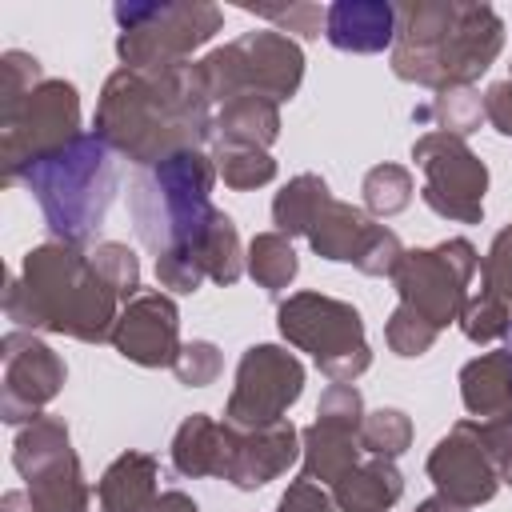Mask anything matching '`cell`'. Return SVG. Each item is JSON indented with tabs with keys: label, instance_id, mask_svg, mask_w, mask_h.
<instances>
[{
	"label": "cell",
	"instance_id": "cell-1",
	"mask_svg": "<svg viewBox=\"0 0 512 512\" xmlns=\"http://www.w3.org/2000/svg\"><path fill=\"white\" fill-rule=\"evenodd\" d=\"M212 96L196 60L156 72L116 68L96 100L92 136L136 168H152L176 152L212 144Z\"/></svg>",
	"mask_w": 512,
	"mask_h": 512
},
{
	"label": "cell",
	"instance_id": "cell-2",
	"mask_svg": "<svg viewBox=\"0 0 512 512\" xmlns=\"http://www.w3.org/2000/svg\"><path fill=\"white\" fill-rule=\"evenodd\" d=\"M220 172L204 148L176 152L152 168H136L128 184V212L140 244L156 260V280L168 292L192 296L204 284L196 252L216 220L212 188Z\"/></svg>",
	"mask_w": 512,
	"mask_h": 512
},
{
	"label": "cell",
	"instance_id": "cell-3",
	"mask_svg": "<svg viewBox=\"0 0 512 512\" xmlns=\"http://www.w3.org/2000/svg\"><path fill=\"white\" fill-rule=\"evenodd\" d=\"M124 300L76 244H36L4 288V316L24 332L72 336L80 344L112 340Z\"/></svg>",
	"mask_w": 512,
	"mask_h": 512
},
{
	"label": "cell",
	"instance_id": "cell-4",
	"mask_svg": "<svg viewBox=\"0 0 512 512\" xmlns=\"http://www.w3.org/2000/svg\"><path fill=\"white\" fill-rule=\"evenodd\" d=\"M504 52V20L492 4L408 0L396 4L392 72L408 84L448 92L472 88Z\"/></svg>",
	"mask_w": 512,
	"mask_h": 512
},
{
	"label": "cell",
	"instance_id": "cell-5",
	"mask_svg": "<svg viewBox=\"0 0 512 512\" xmlns=\"http://www.w3.org/2000/svg\"><path fill=\"white\" fill-rule=\"evenodd\" d=\"M16 184L36 196L52 240L88 248L120 192V172L112 148L100 136L80 132L60 152H48L28 164Z\"/></svg>",
	"mask_w": 512,
	"mask_h": 512
},
{
	"label": "cell",
	"instance_id": "cell-6",
	"mask_svg": "<svg viewBox=\"0 0 512 512\" xmlns=\"http://www.w3.org/2000/svg\"><path fill=\"white\" fill-rule=\"evenodd\" d=\"M112 16L120 28V68L136 72L188 64L192 52H200L224 28V12L208 0H120Z\"/></svg>",
	"mask_w": 512,
	"mask_h": 512
},
{
	"label": "cell",
	"instance_id": "cell-7",
	"mask_svg": "<svg viewBox=\"0 0 512 512\" xmlns=\"http://www.w3.org/2000/svg\"><path fill=\"white\" fill-rule=\"evenodd\" d=\"M204 88L212 104H228L236 96H268V100H292L304 80V52L292 36L276 28L244 32L220 48H212L204 60H196Z\"/></svg>",
	"mask_w": 512,
	"mask_h": 512
},
{
	"label": "cell",
	"instance_id": "cell-8",
	"mask_svg": "<svg viewBox=\"0 0 512 512\" xmlns=\"http://www.w3.org/2000/svg\"><path fill=\"white\" fill-rule=\"evenodd\" d=\"M276 328L292 348L308 352L332 384H356V376L372 368L364 316L348 300L324 292H292L276 304Z\"/></svg>",
	"mask_w": 512,
	"mask_h": 512
},
{
	"label": "cell",
	"instance_id": "cell-9",
	"mask_svg": "<svg viewBox=\"0 0 512 512\" xmlns=\"http://www.w3.org/2000/svg\"><path fill=\"white\" fill-rule=\"evenodd\" d=\"M80 136V92L72 80H40L28 96L0 104V184Z\"/></svg>",
	"mask_w": 512,
	"mask_h": 512
},
{
	"label": "cell",
	"instance_id": "cell-10",
	"mask_svg": "<svg viewBox=\"0 0 512 512\" xmlns=\"http://www.w3.org/2000/svg\"><path fill=\"white\" fill-rule=\"evenodd\" d=\"M12 468L28 484L32 512H88L92 492L84 484L80 456L72 452L68 424L60 416H36L12 440Z\"/></svg>",
	"mask_w": 512,
	"mask_h": 512
},
{
	"label": "cell",
	"instance_id": "cell-11",
	"mask_svg": "<svg viewBox=\"0 0 512 512\" xmlns=\"http://www.w3.org/2000/svg\"><path fill=\"white\" fill-rule=\"evenodd\" d=\"M480 272V252L472 240L452 236L432 248H408L400 268L392 272L400 304L416 308L428 324L448 328L460 324V312L468 304V284Z\"/></svg>",
	"mask_w": 512,
	"mask_h": 512
},
{
	"label": "cell",
	"instance_id": "cell-12",
	"mask_svg": "<svg viewBox=\"0 0 512 512\" xmlns=\"http://www.w3.org/2000/svg\"><path fill=\"white\" fill-rule=\"evenodd\" d=\"M412 160L424 172L420 200L456 224L484 220V192H488V164L468 148V140L452 132H424L412 140Z\"/></svg>",
	"mask_w": 512,
	"mask_h": 512
},
{
	"label": "cell",
	"instance_id": "cell-13",
	"mask_svg": "<svg viewBox=\"0 0 512 512\" xmlns=\"http://www.w3.org/2000/svg\"><path fill=\"white\" fill-rule=\"evenodd\" d=\"M304 392V364L280 344H252L236 364V384L224 400V424L232 428H268Z\"/></svg>",
	"mask_w": 512,
	"mask_h": 512
},
{
	"label": "cell",
	"instance_id": "cell-14",
	"mask_svg": "<svg viewBox=\"0 0 512 512\" xmlns=\"http://www.w3.org/2000/svg\"><path fill=\"white\" fill-rule=\"evenodd\" d=\"M364 396L356 384H328L316 404V420L300 428V464L304 476L332 488L364 460L360 424H364Z\"/></svg>",
	"mask_w": 512,
	"mask_h": 512
},
{
	"label": "cell",
	"instance_id": "cell-15",
	"mask_svg": "<svg viewBox=\"0 0 512 512\" xmlns=\"http://www.w3.org/2000/svg\"><path fill=\"white\" fill-rule=\"evenodd\" d=\"M0 364H4V380H0V416L4 424H32L36 416H44V408L60 396L68 368L64 360L52 352V344H44L36 332L12 328L0 340Z\"/></svg>",
	"mask_w": 512,
	"mask_h": 512
},
{
	"label": "cell",
	"instance_id": "cell-16",
	"mask_svg": "<svg viewBox=\"0 0 512 512\" xmlns=\"http://www.w3.org/2000/svg\"><path fill=\"white\" fill-rule=\"evenodd\" d=\"M428 480L436 484L440 496H448L460 508H480L500 492V472L480 444L476 420H456L448 436L436 440L428 452Z\"/></svg>",
	"mask_w": 512,
	"mask_h": 512
},
{
	"label": "cell",
	"instance_id": "cell-17",
	"mask_svg": "<svg viewBox=\"0 0 512 512\" xmlns=\"http://www.w3.org/2000/svg\"><path fill=\"white\" fill-rule=\"evenodd\" d=\"M112 348L140 368H172L180 356V308L168 292H140L120 308Z\"/></svg>",
	"mask_w": 512,
	"mask_h": 512
},
{
	"label": "cell",
	"instance_id": "cell-18",
	"mask_svg": "<svg viewBox=\"0 0 512 512\" xmlns=\"http://www.w3.org/2000/svg\"><path fill=\"white\" fill-rule=\"evenodd\" d=\"M300 460V428L292 420L268 424V428H232V452L224 480L240 492H256L268 480L284 476Z\"/></svg>",
	"mask_w": 512,
	"mask_h": 512
},
{
	"label": "cell",
	"instance_id": "cell-19",
	"mask_svg": "<svg viewBox=\"0 0 512 512\" xmlns=\"http://www.w3.org/2000/svg\"><path fill=\"white\" fill-rule=\"evenodd\" d=\"M324 40L336 52H384L396 44V4L388 0H336L324 16Z\"/></svg>",
	"mask_w": 512,
	"mask_h": 512
},
{
	"label": "cell",
	"instance_id": "cell-20",
	"mask_svg": "<svg viewBox=\"0 0 512 512\" xmlns=\"http://www.w3.org/2000/svg\"><path fill=\"white\" fill-rule=\"evenodd\" d=\"M228 452H232V424H220L212 420L208 412H192L180 420V428L172 432V468L180 476H216L224 480V468H228Z\"/></svg>",
	"mask_w": 512,
	"mask_h": 512
},
{
	"label": "cell",
	"instance_id": "cell-21",
	"mask_svg": "<svg viewBox=\"0 0 512 512\" xmlns=\"http://www.w3.org/2000/svg\"><path fill=\"white\" fill-rule=\"evenodd\" d=\"M376 220L364 212V208H356V204H348V200H328L324 208H320V216L312 220V228H308V244H312V252L320 256V260H332V264H356L360 260V252L368 248V240L376 236Z\"/></svg>",
	"mask_w": 512,
	"mask_h": 512
},
{
	"label": "cell",
	"instance_id": "cell-22",
	"mask_svg": "<svg viewBox=\"0 0 512 512\" xmlns=\"http://www.w3.org/2000/svg\"><path fill=\"white\" fill-rule=\"evenodd\" d=\"M156 480L160 464L152 452H120L96 480V504L100 512H148L156 504Z\"/></svg>",
	"mask_w": 512,
	"mask_h": 512
},
{
	"label": "cell",
	"instance_id": "cell-23",
	"mask_svg": "<svg viewBox=\"0 0 512 512\" xmlns=\"http://www.w3.org/2000/svg\"><path fill=\"white\" fill-rule=\"evenodd\" d=\"M280 136V104L268 96H236L216 108L212 148H264Z\"/></svg>",
	"mask_w": 512,
	"mask_h": 512
},
{
	"label": "cell",
	"instance_id": "cell-24",
	"mask_svg": "<svg viewBox=\"0 0 512 512\" xmlns=\"http://www.w3.org/2000/svg\"><path fill=\"white\" fill-rule=\"evenodd\" d=\"M460 400L472 420H496L512 412V352H480L460 368Z\"/></svg>",
	"mask_w": 512,
	"mask_h": 512
},
{
	"label": "cell",
	"instance_id": "cell-25",
	"mask_svg": "<svg viewBox=\"0 0 512 512\" xmlns=\"http://www.w3.org/2000/svg\"><path fill=\"white\" fill-rule=\"evenodd\" d=\"M328 492H332L336 512H388L404 496V476L396 460L368 456L348 476H340Z\"/></svg>",
	"mask_w": 512,
	"mask_h": 512
},
{
	"label": "cell",
	"instance_id": "cell-26",
	"mask_svg": "<svg viewBox=\"0 0 512 512\" xmlns=\"http://www.w3.org/2000/svg\"><path fill=\"white\" fill-rule=\"evenodd\" d=\"M332 200V192H328V180L324 176H316V172H300V176H292L280 192H276V200H272V224H276V232L280 236H308V228H312V220L320 216V208Z\"/></svg>",
	"mask_w": 512,
	"mask_h": 512
},
{
	"label": "cell",
	"instance_id": "cell-27",
	"mask_svg": "<svg viewBox=\"0 0 512 512\" xmlns=\"http://www.w3.org/2000/svg\"><path fill=\"white\" fill-rule=\"evenodd\" d=\"M244 272L264 292H284L296 280V272H300V260H296L292 240L280 236V232H256L252 244L244 248Z\"/></svg>",
	"mask_w": 512,
	"mask_h": 512
},
{
	"label": "cell",
	"instance_id": "cell-28",
	"mask_svg": "<svg viewBox=\"0 0 512 512\" xmlns=\"http://www.w3.org/2000/svg\"><path fill=\"white\" fill-rule=\"evenodd\" d=\"M412 196H416V184L404 164H376L360 180V200L372 220H388V216L404 212L412 204Z\"/></svg>",
	"mask_w": 512,
	"mask_h": 512
},
{
	"label": "cell",
	"instance_id": "cell-29",
	"mask_svg": "<svg viewBox=\"0 0 512 512\" xmlns=\"http://www.w3.org/2000/svg\"><path fill=\"white\" fill-rule=\"evenodd\" d=\"M412 120H420V124L436 120L440 132H452V136L468 140L480 128V120H484V96L476 88H448V92H436L432 104L416 108Z\"/></svg>",
	"mask_w": 512,
	"mask_h": 512
},
{
	"label": "cell",
	"instance_id": "cell-30",
	"mask_svg": "<svg viewBox=\"0 0 512 512\" xmlns=\"http://www.w3.org/2000/svg\"><path fill=\"white\" fill-rule=\"evenodd\" d=\"M212 160L220 180L236 192H252L276 180V160L264 148H212Z\"/></svg>",
	"mask_w": 512,
	"mask_h": 512
},
{
	"label": "cell",
	"instance_id": "cell-31",
	"mask_svg": "<svg viewBox=\"0 0 512 512\" xmlns=\"http://www.w3.org/2000/svg\"><path fill=\"white\" fill-rule=\"evenodd\" d=\"M360 444L368 456H384V460H396L412 448V420L408 412L400 408H376L364 416L360 424Z\"/></svg>",
	"mask_w": 512,
	"mask_h": 512
},
{
	"label": "cell",
	"instance_id": "cell-32",
	"mask_svg": "<svg viewBox=\"0 0 512 512\" xmlns=\"http://www.w3.org/2000/svg\"><path fill=\"white\" fill-rule=\"evenodd\" d=\"M508 328H512V308L496 292L480 288L476 296H468V304L460 312V332L472 344H492V340L508 336Z\"/></svg>",
	"mask_w": 512,
	"mask_h": 512
},
{
	"label": "cell",
	"instance_id": "cell-33",
	"mask_svg": "<svg viewBox=\"0 0 512 512\" xmlns=\"http://www.w3.org/2000/svg\"><path fill=\"white\" fill-rule=\"evenodd\" d=\"M436 336H440V328L428 324V320H424L416 308H408V304H396L392 316L384 320V340H388V348H392L400 360L424 356V352L436 344Z\"/></svg>",
	"mask_w": 512,
	"mask_h": 512
},
{
	"label": "cell",
	"instance_id": "cell-34",
	"mask_svg": "<svg viewBox=\"0 0 512 512\" xmlns=\"http://www.w3.org/2000/svg\"><path fill=\"white\" fill-rule=\"evenodd\" d=\"M88 252H92V264L100 268V276L116 288V296H120L124 304L140 296V260H136V252H132L128 244H120V240H100V244H92Z\"/></svg>",
	"mask_w": 512,
	"mask_h": 512
},
{
	"label": "cell",
	"instance_id": "cell-35",
	"mask_svg": "<svg viewBox=\"0 0 512 512\" xmlns=\"http://www.w3.org/2000/svg\"><path fill=\"white\" fill-rule=\"evenodd\" d=\"M240 8L252 12L256 20L276 24V32H284V36L292 32L300 40H316L324 32V16H328V8L308 4V0H296V4H240Z\"/></svg>",
	"mask_w": 512,
	"mask_h": 512
},
{
	"label": "cell",
	"instance_id": "cell-36",
	"mask_svg": "<svg viewBox=\"0 0 512 512\" xmlns=\"http://www.w3.org/2000/svg\"><path fill=\"white\" fill-rule=\"evenodd\" d=\"M220 368H224V356L212 340H188L172 364V376L184 388H208V384H216Z\"/></svg>",
	"mask_w": 512,
	"mask_h": 512
},
{
	"label": "cell",
	"instance_id": "cell-37",
	"mask_svg": "<svg viewBox=\"0 0 512 512\" xmlns=\"http://www.w3.org/2000/svg\"><path fill=\"white\" fill-rule=\"evenodd\" d=\"M480 288L496 292L512 308V224H504L492 236L488 252H484V260H480Z\"/></svg>",
	"mask_w": 512,
	"mask_h": 512
},
{
	"label": "cell",
	"instance_id": "cell-38",
	"mask_svg": "<svg viewBox=\"0 0 512 512\" xmlns=\"http://www.w3.org/2000/svg\"><path fill=\"white\" fill-rule=\"evenodd\" d=\"M40 80H48V76H44L40 60H36L32 52L8 48V52L0 56V104H12V100H20V96H28Z\"/></svg>",
	"mask_w": 512,
	"mask_h": 512
},
{
	"label": "cell",
	"instance_id": "cell-39",
	"mask_svg": "<svg viewBox=\"0 0 512 512\" xmlns=\"http://www.w3.org/2000/svg\"><path fill=\"white\" fill-rule=\"evenodd\" d=\"M476 432L500 472V484H512V412L496 420H476Z\"/></svg>",
	"mask_w": 512,
	"mask_h": 512
},
{
	"label": "cell",
	"instance_id": "cell-40",
	"mask_svg": "<svg viewBox=\"0 0 512 512\" xmlns=\"http://www.w3.org/2000/svg\"><path fill=\"white\" fill-rule=\"evenodd\" d=\"M276 512H336V504H332V492H328L324 484L300 476V480H292V484L284 488Z\"/></svg>",
	"mask_w": 512,
	"mask_h": 512
},
{
	"label": "cell",
	"instance_id": "cell-41",
	"mask_svg": "<svg viewBox=\"0 0 512 512\" xmlns=\"http://www.w3.org/2000/svg\"><path fill=\"white\" fill-rule=\"evenodd\" d=\"M484 120L500 136H512V76L488 84V92H484Z\"/></svg>",
	"mask_w": 512,
	"mask_h": 512
},
{
	"label": "cell",
	"instance_id": "cell-42",
	"mask_svg": "<svg viewBox=\"0 0 512 512\" xmlns=\"http://www.w3.org/2000/svg\"><path fill=\"white\" fill-rule=\"evenodd\" d=\"M148 512H200V504H196L188 492L168 488V492H160V496H156V504H152Z\"/></svg>",
	"mask_w": 512,
	"mask_h": 512
},
{
	"label": "cell",
	"instance_id": "cell-43",
	"mask_svg": "<svg viewBox=\"0 0 512 512\" xmlns=\"http://www.w3.org/2000/svg\"><path fill=\"white\" fill-rule=\"evenodd\" d=\"M412 512H472V508H460V504H452L448 496H440V492H436V496L420 500V504H416Z\"/></svg>",
	"mask_w": 512,
	"mask_h": 512
},
{
	"label": "cell",
	"instance_id": "cell-44",
	"mask_svg": "<svg viewBox=\"0 0 512 512\" xmlns=\"http://www.w3.org/2000/svg\"><path fill=\"white\" fill-rule=\"evenodd\" d=\"M0 512H32V500H28V492H4V500H0Z\"/></svg>",
	"mask_w": 512,
	"mask_h": 512
},
{
	"label": "cell",
	"instance_id": "cell-45",
	"mask_svg": "<svg viewBox=\"0 0 512 512\" xmlns=\"http://www.w3.org/2000/svg\"><path fill=\"white\" fill-rule=\"evenodd\" d=\"M508 352H512V328H508Z\"/></svg>",
	"mask_w": 512,
	"mask_h": 512
}]
</instances>
